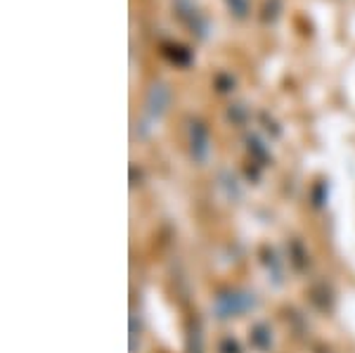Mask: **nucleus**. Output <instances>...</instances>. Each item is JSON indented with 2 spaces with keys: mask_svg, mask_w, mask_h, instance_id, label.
<instances>
[{
  "mask_svg": "<svg viewBox=\"0 0 355 353\" xmlns=\"http://www.w3.org/2000/svg\"><path fill=\"white\" fill-rule=\"evenodd\" d=\"M187 135H190V155L197 164H204L209 159V130L202 121L192 119L190 128H187Z\"/></svg>",
  "mask_w": 355,
  "mask_h": 353,
  "instance_id": "1",
  "label": "nucleus"
},
{
  "mask_svg": "<svg viewBox=\"0 0 355 353\" xmlns=\"http://www.w3.org/2000/svg\"><path fill=\"white\" fill-rule=\"evenodd\" d=\"M254 301L246 299V294L242 292H223L218 299H216V311H218L220 318H232L244 313Z\"/></svg>",
  "mask_w": 355,
  "mask_h": 353,
  "instance_id": "2",
  "label": "nucleus"
},
{
  "mask_svg": "<svg viewBox=\"0 0 355 353\" xmlns=\"http://www.w3.org/2000/svg\"><path fill=\"white\" fill-rule=\"evenodd\" d=\"M171 102V90L168 85L164 83H154L150 90H147V98H145V112L150 119H159L166 112Z\"/></svg>",
  "mask_w": 355,
  "mask_h": 353,
  "instance_id": "3",
  "label": "nucleus"
},
{
  "mask_svg": "<svg viewBox=\"0 0 355 353\" xmlns=\"http://www.w3.org/2000/svg\"><path fill=\"white\" fill-rule=\"evenodd\" d=\"M185 353H206L204 325L197 316H192L185 325Z\"/></svg>",
  "mask_w": 355,
  "mask_h": 353,
  "instance_id": "4",
  "label": "nucleus"
},
{
  "mask_svg": "<svg viewBox=\"0 0 355 353\" xmlns=\"http://www.w3.org/2000/svg\"><path fill=\"white\" fill-rule=\"evenodd\" d=\"M164 55L168 57L173 64L178 67H187L192 62V53L187 48H182V45H175V43H166L164 45Z\"/></svg>",
  "mask_w": 355,
  "mask_h": 353,
  "instance_id": "5",
  "label": "nucleus"
},
{
  "mask_svg": "<svg viewBox=\"0 0 355 353\" xmlns=\"http://www.w3.org/2000/svg\"><path fill=\"white\" fill-rule=\"evenodd\" d=\"M246 147H249L251 157H254L256 162H261V164L270 162V155H268V150L263 147V142L256 138V135H249V138H246Z\"/></svg>",
  "mask_w": 355,
  "mask_h": 353,
  "instance_id": "6",
  "label": "nucleus"
},
{
  "mask_svg": "<svg viewBox=\"0 0 355 353\" xmlns=\"http://www.w3.org/2000/svg\"><path fill=\"white\" fill-rule=\"evenodd\" d=\"M251 334H254L251 339H254V344L259 346V349H268V346H270V334H268V329L263 325H256Z\"/></svg>",
  "mask_w": 355,
  "mask_h": 353,
  "instance_id": "7",
  "label": "nucleus"
},
{
  "mask_svg": "<svg viewBox=\"0 0 355 353\" xmlns=\"http://www.w3.org/2000/svg\"><path fill=\"white\" fill-rule=\"evenodd\" d=\"M279 15V0H266V8H263V21H275Z\"/></svg>",
  "mask_w": 355,
  "mask_h": 353,
  "instance_id": "8",
  "label": "nucleus"
},
{
  "mask_svg": "<svg viewBox=\"0 0 355 353\" xmlns=\"http://www.w3.org/2000/svg\"><path fill=\"white\" fill-rule=\"evenodd\" d=\"M216 88H218L220 93H230L234 88V78L230 74H218V76H216Z\"/></svg>",
  "mask_w": 355,
  "mask_h": 353,
  "instance_id": "9",
  "label": "nucleus"
},
{
  "mask_svg": "<svg viewBox=\"0 0 355 353\" xmlns=\"http://www.w3.org/2000/svg\"><path fill=\"white\" fill-rule=\"evenodd\" d=\"M227 117H230V121L234 123H242L246 119V112L242 105H230V110H227Z\"/></svg>",
  "mask_w": 355,
  "mask_h": 353,
  "instance_id": "10",
  "label": "nucleus"
},
{
  "mask_svg": "<svg viewBox=\"0 0 355 353\" xmlns=\"http://www.w3.org/2000/svg\"><path fill=\"white\" fill-rule=\"evenodd\" d=\"M137 344H140V327H135V316L130 318V353L137 351Z\"/></svg>",
  "mask_w": 355,
  "mask_h": 353,
  "instance_id": "11",
  "label": "nucleus"
},
{
  "mask_svg": "<svg viewBox=\"0 0 355 353\" xmlns=\"http://www.w3.org/2000/svg\"><path fill=\"white\" fill-rule=\"evenodd\" d=\"M227 5H230V10L237 17H244L246 15V0H227Z\"/></svg>",
  "mask_w": 355,
  "mask_h": 353,
  "instance_id": "12",
  "label": "nucleus"
},
{
  "mask_svg": "<svg viewBox=\"0 0 355 353\" xmlns=\"http://www.w3.org/2000/svg\"><path fill=\"white\" fill-rule=\"evenodd\" d=\"M220 353H239V344L234 339H223L220 341Z\"/></svg>",
  "mask_w": 355,
  "mask_h": 353,
  "instance_id": "13",
  "label": "nucleus"
}]
</instances>
